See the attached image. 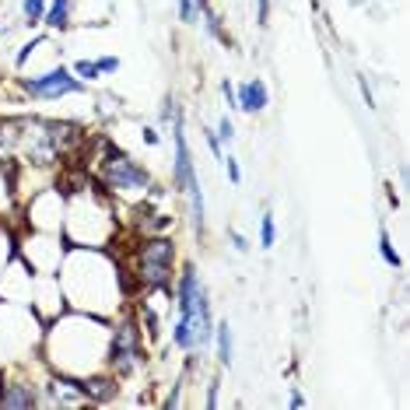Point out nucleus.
I'll return each mask as SVG.
<instances>
[{
  "instance_id": "nucleus-20",
  "label": "nucleus",
  "mask_w": 410,
  "mask_h": 410,
  "mask_svg": "<svg viewBox=\"0 0 410 410\" xmlns=\"http://www.w3.org/2000/svg\"><path fill=\"white\" fill-rule=\"evenodd\" d=\"M203 140H207V148H211V155H214V158L221 162V158H225V151H221V140H218V133H214L211 127L203 130Z\"/></svg>"
},
{
  "instance_id": "nucleus-2",
  "label": "nucleus",
  "mask_w": 410,
  "mask_h": 410,
  "mask_svg": "<svg viewBox=\"0 0 410 410\" xmlns=\"http://www.w3.org/2000/svg\"><path fill=\"white\" fill-rule=\"evenodd\" d=\"M172 137H175V190L190 196V211H193V228L203 231V190L196 179V168H193V155H190V144H186V116L183 112H172Z\"/></svg>"
},
{
  "instance_id": "nucleus-5",
  "label": "nucleus",
  "mask_w": 410,
  "mask_h": 410,
  "mask_svg": "<svg viewBox=\"0 0 410 410\" xmlns=\"http://www.w3.org/2000/svg\"><path fill=\"white\" fill-rule=\"evenodd\" d=\"M21 88H25L32 99L53 102V99H64V95H81V92H84V81L74 77V71H67V67H56V71L39 74V77H25Z\"/></svg>"
},
{
  "instance_id": "nucleus-6",
  "label": "nucleus",
  "mask_w": 410,
  "mask_h": 410,
  "mask_svg": "<svg viewBox=\"0 0 410 410\" xmlns=\"http://www.w3.org/2000/svg\"><path fill=\"white\" fill-rule=\"evenodd\" d=\"M109 365L120 372V375H130V372L140 365V333H137L133 323H120V326L112 330Z\"/></svg>"
},
{
  "instance_id": "nucleus-22",
  "label": "nucleus",
  "mask_w": 410,
  "mask_h": 410,
  "mask_svg": "<svg viewBox=\"0 0 410 410\" xmlns=\"http://www.w3.org/2000/svg\"><path fill=\"white\" fill-rule=\"evenodd\" d=\"M267 18H270V0H256V21L267 25Z\"/></svg>"
},
{
  "instance_id": "nucleus-9",
  "label": "nucleus",
  "mask_w": 410,
  "mask_h": 410,
  "mask_svg": "<svg viewBox=\"0 0 410 410\" xmlns=\"http://www.w3.org/2000/svg\"><path fill=\"white\" fill-rule=\"evenodd\" d=\"M71 8H74V0H49L46 14H42V25L53 28V32H64V28L71 25Z\"/></svg>"
},
{
  "instance_id": "nucleus-19",
  "label": "nucleus",
  "mask_w": 410,
  "mask_h": 410,
  "mask_svg": "<svg viewBox=\"0 0 410 410\" xmlns=\"http://www.w3.org/2000/svg\"><path fill=\"white\" fill-rule=\"evenodd\" d=\"M42 42H46V36H36L32 42H28V46H25V49H21L18 56H14V67H25V60H28V56H32V53H36V49H39Z\"/></svg>"
},
{
  "instance_id": "nucleus-12",
  "label": "nucleus",
  "mask_w": 410,
  "mask_h": 410,
  "mask_svg": "<svg viewBox=\"0 0 410 410\" xmlns=\"http://www.w3.org/2000/svg\"><path fill=\"white\" fill-rule=\"evenodd\" d=\"M46 4H49V0H21V14H25V25H42Z\"/></svg>"
},
{
  "instance_id": "nucleus-13",
  "label": "nucleus",
  "mask_w": 410,
  "mask_h": 410,
  "mask_svg": "<svg viewBox=\"0 0 410 410\" xmlns=\"http://www.w3.org/2000/svg\"><path fill=\"white\" fill-rule=\"evenodd\" d=\"M379 253L386 256V263H389V267H403V259H400V253L393 249V242H389V231H386V228H379Z\"/></svg>"
},
{
  "instance_id": "nucleus-1",
  "label": "nucleus",
  "mask_w": 410,
  "mask_h": 410,
  "mask_svg": "<svg viewBox=\"0 0 410 410\" xmlns=\"http://www.w3.org/2000/svg\"><path fill=\"white\" fill-rule=\"evenodd\" d=\"M175 302H179V319L172 326V340L186 355H196L214 337V316H211V295L203 287L193 263H186L179 284H175Z\"/></svg>"
},
{
  "instance_id": "nucleus-10",
  "label": "nucleus",
  "mask_w": 410,
  "mask_h": 410,
  "mask_svg": "<svg viewBox=\"0 0 410 410\" xmlns=\"http://www.w3.org/2000/svg\"><path fill=\"white\" fill-rule=\"evenodd\" d=\"M214 344H218V361L221 365H231V326L228 323H214V337H211Z\"/></svg>"
},
{
  "instance_id": "nucleus-4",
  "label": "nucleus",
  "mask_w": 410,
  "mask_h": 410,
  "mask_svg": "<svg viewBox=\"0 0 410 410\" xmlns=\"http://www.w3.org/2000/svg\"><path fill=\"white\" fill-rule=\"evenodd\" d=\"M172 263H175V246L168 239H148L137 249V277L151 287H165L172 281Z\"/></svg>"
},
{
  "instance_id": "nucleus-11",
  "label": "nucleus",
  "mask_w": 410,
  "mask_h": 410,
  "mask_svg": "<svg viewBox=\"0 0 410 410\" xmlns=\"http://www.w3.org/2000/svg\"><path fill=\"white\" fill-rule=\"evenodd\" d=\"M277 242V225H274V214L263 211V221H259V246L263 249H274Z\"/></svg>"
},
{
  "instance_id": "nucleus-24",
  "label": "nucleus",
  "mask_w": 410,
  "mask_h": 410,
  "mask_svg": "<svg viewBox=\"0 0 410 410\" xmlns=\"http://www.w3.org/2000/svg\"><path fill=\"white\" fill-rule=\"evenodd\" d=\"M287 407L295 410V407H305V396L298 393V389H291V396H287Z\"/></svg>"
},
{
  "instance_id": "nucleus-17",
  "label": "nucleus",
  "mask_w": 410,
  "mask_h": 410,
  "mask_svg": "<svg viewBox=\"0 0 410 410\" xmlns=\"http://www.w3.org/2000/svg\"><path fill=\"white\" fill-rule=\"evenodd\" d=\"M203 14H207V32L218 39V42H228V36H225V28H221V18L211 11V8H203Z\"/></svg>"
},
{
  "instance_id": "nucleus-16",
  "label": "nucleus",
  "mask_w": 410,
  "mask_h": 410,
  "mask_svg": "<svg viewBox=\"0 0 410 410\" xmlns=\"http://www.w3.org/2000/svg\"><path fill=\"white\" fill-rule=\"evenodd\" d=\"M175 8H179V21L183 25H196V4H193V0H175Z\"/></svg>"
},
{
  "instance_id": "nucleus-18",
  "label": "nucleus",
  "mask_w": 410,
  "mask_h": 410,
  "mask_svg": "<svg viewBox=\"0 0 410 410\" xmlns=\"http://www.w3.org/2000/svg\"><path fill=\"white\" fill-rule=\"evenodd\" d=\"M214 133H218V140H221V144H231V140L239 137V133H235V123H231L228 116H221V120H218V130H214Z\"/></svg>"
},
{
  "instance_id": "nucleus-26",
  "label": "nucleus",
  "mask_w": 410,
  "mask_h": 410,
  "mask_svg": "<svg viewBox=\"0 0 410 410\" xmlns=\"http://www.w3.org/2000/svg\"><path fill=\"white\" fill-rule=\"evenodd\" d=\"M207 407H218V379H211V389H207Z\"/></svg>"
},
{
  "instance_id": "nucleus-27",
  "label": "nucleus",
  "mask_w": 410,
  "mask_h": 410,
  "mask_svg": "<svg viewBox=\"0 0 410 410\" xmlns=\"http://www.w3.org/2000/svg\"><path fill=\"white\" fill-rule=\"evenodd\" d=\"M231 246H235L239 253H246V249H249V242H246V235H235V231H231Z\"/></svg>"
},
{
  "instance_id": "nucleus-3",
  "label": "nucleus",
  "mask_w": 410,
  "mask_h": 410,
  "mask_svg": "<svg viewBox=\"0 0 410 410\" xmlns=\"http://www.w3.org/2000/svg\"><path fill=\"white\" fill-rule=\"evenodd\" d=\"M102 186L112 190V193H123V196H137V193L155 190L148 168L133 158H127V155H116V151L102 162Z\"/></svg>"
},
{
  "instance_id": "nucleus-25",
  "label": "nucleus",
  "mask_w": 410,
  "mask_h": 410,
  "mask_svg": "<svg viewBox=\"0 0 410 410\" xmlns=\"http://www.w3.org/2000/svg\"><path fill=\"white\" fill-rule=\"evenodd\" d=\"M158 140H162V133L155 127H144V144H158Z\"/></svg>"
},
{
  "instance_id": "nucleus-8",
  "label": "nucleus",
  "mask_w": 410,
  "mask_h": 410,
  "mask_svg": "<svg viewBox=\"0 0 410 410\" xmlns=\"http://www.w3.org/2000/svg\"><path fill=\"white\" fill-rule=\"evenodd\" d=\"M42 396L32 389V386H25V383H8V386H0V407H14V410H28V407H39Z\"/></svg>"
},
{
  "instance_id": "nucleus-21",
  "label": "nucleus",
  "mask_w": 410,
  "mask_h": 410,
  "mask_svg": "<svg viewBox=\"0 0 410 410\" xmlns=\"http://www.w3.org/2000/svg\"><path fill=\"white\" fill-rule=\"evenodd\" d=\"M99 74H116L120 71V56H99Z\"/></svg>"
},
{
  "instance_id": "nucleus-28",
  "label": "nucleus",
  "mask_w": 410,
  "mask_h": 410,
  "mask_svg": "<svg viewBox=\"0 0 410 410\" xmlns=\"http://www.w3.org/2000/svg\"><path fill=\"white\" fill-rule=\"evenodd\" d=\"M193 4H196V8H207V0H193Z\"/></svg>"
},
{
  "instance_id": "nucleus-14",
  "label": "nucleus",
  "mask_w": 410,
  "mask_h": 410,
  "mask_svg": "<svg viewBox=\"0 0 410 410\" xmlns=\"http://www.w3.org/2000/svg\"><path fill=\"white\" fill-rule=\"evenodd\" d=\"M71 71H74V77H81L84 84H88V81H99V64H95V60H74Z\"/></svg>"
},
{
  "instance_id": "nucleus-15",
  "label": "nucleus",
  "mask_w": 410,
  "mask_h": 410,
  "mask_svg": "<svg viewBox=\"0 0 410 410\" xmlns=\"http://www.w3.org/2000/svg\"><path fill=\"white\" fill-rule=\"evenodd\" d=\"M221 165H225V172H228V183H231V186H239V183H242V168H239V158L225 155V158H221Z\"/></svg>"
},
{
  "instance_id": "nucleus-7",
  "label": "nucleus",
  "mask_w": 410,
  "mask_h": 410,
  "mask_svg": "<svg viewBox=\"0 0 410 410\" xmlns=\"http://www.w3.org/2000/svg\"><path fill=\"white\" fill-rule=\"evenodd\" d=\"M267 105H270V88H267V81H263V77H246V81H239L235 109L256 116V112H263Z\"/></svg>"
},
{
  "instance_id": "nucleus-23",
  "label": "nucleus",
  "mask_w": 410,
  "mask_h": 410,
  "mask_svg": "<svg viewBox=\"0 0 410 410\" xmlns=\"http://www.w3.org/2000/svg\"><path fill=\"white\" fill-rule=\"evenodd\" d=\"M221 95H225L228 109H235V88H231V81H221Z\"/></svg>"
}]
</instances>
